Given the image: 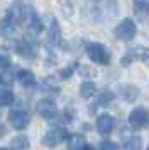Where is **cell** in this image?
<instances>
[{"instance_id": "obj_27", "label": "cell", "mask_w": 149, "mask_h": 150, "mask_svg": "<svg viewBox=\"0 0 149 150\" xmlns=\"http://www.w3.org/2000/svg\"><path fill=\"white\" fill-rule=\"evenodd\" d=\"M0 150H9V149H0Z\"/></svg>"}, {"instance_id": "obj_20", "label": "cell", "mask_w": 149, "mask_h": 150, "mask_svg": "<svg viewBox=\"0 0 149 150\" xmlns=\"http://www.w3.org/2000/svg\"><path fill=\"white\" fill-rule=\"evenodd\" d=\"M14 101V95L10 89H0V108L2 106H7Z\"/></svg>"}, {"instance_id": "obj_2", "label": "cell", "mask_w": 149, "mask_h": 150, "mask_svg": "<svg viewBox=\"0 0 149 150\" xmlns=\"http://www.w3.org/2000/svg\"><path fill=\"white\" fill-rule=\"evenodd\" d=\"M87 54H88V57L93 62H97V64H103V66L110 64V52H108L107 49H105V46L100 44V42H92V44H88Z\"/></svg>"}, {"instance_id": "obj_15", "label": "cell", "mask_w": 149, "mask_h": 150, "mask_svg": "<svg viewBox=\"0 0 149 150\" xmlns=\"http://www.w3.org/2000/svg\"><path fill=\"white\" fill-rule=\"evenodd\" d=\"M120 95L127 100V101H134L135 98L139 96V89L132 86V84H125V86H122L120 88Z\"/></svg>"}, {"instance_id": "obj_10", "label": "cell", "mask_w": 149, "mask_h": 150, "mask_svg": "<svg viewBox=\"0 0 149 150\" xmlns=\"http://www.w3.org/2000/svg\"><path fill=\"white\" fill-rule=\"evenodd\" d=\"M26 21H27V25L32 29V30H36V32H39L41 27H42V24H41V19L39 15H37V12L34 10L31 5H27V14H26Z\"/></svg>"}, {"instance_id": "obj_8", "label": "cell", "mask_w": 149, "mask_h": 150, "mask_svg": "<svg viewBox=\"0 0 149 150\" xmlns=\"http://www.w3.org/2000/svg\"><path fill=\"white\" fill-rule=\"evenodd\" d=\"M64 138H68V133L64 132L63 128H53L51 132H47L44 138H42V143L46 145V147H56V145H59Z\"/></svg>"}, {"instance_id": "obj_16", "label": "cell", "mask_w": 149, "mask_h": 150, "mask_svg": "<svg viewBox=\"0 0 149 150\" xmlns=\"http://www.w3.org/2000/svg\"><path fill=\"white\" fill-rule=\"evenodd\" d=\"M15 22L10 21L9 17L7 19H4V21L0 22V34L2 35H12L14 30H15V25H14Z\"/></svg>"}, {"instance_id": "obj_9", "label": "cell", "mask_w": 149, "mask_h": 150, "mask_svg": "<svg viewBox=\"0 0 149 150\" xmlns=\"http://www.w3.org/2000/svg\"><path fill=\"white\" fill-rule=\"evenodd\" d=\"M114 125H115V120L110 115H100L98 120H97V130H98V133L103 135V137H108L112 133Z\"/></svg>"}, {"instance_id": "obj_18", "label": "cell", "mask_w": 149, "mask_h": 150, "mask_svg": "<svg viewBox=\"0 0 149 150\" xmlns=\"http://www.w3.org/2000/svg\"><path fill=\"white\" fill-rule=\"evenodd\" d=\"M95 84L93 83H90V81H87V83H83L80 86V95H81V98H85V100H88V98H92V96L95 95Z\"/></svg>"}, {"instance_id": "obj_14", "label": "cell", "mask_w": 149, "mask_h": 150, "mask_svg": "<svg viewBox=\"0 0 149 150\" xmlns=\"http://www.w3.org/2000/svg\"><path fill=\"white\" fill-rule=\"evenodd\" d=\"M19 81L24 84V86H34L36 84V76H34L32 71L29 69H20L19 71Z\"/></svg>"}, {"instance_id": "obj_13", "label": "cell", "mask_w": 149, "mask_h": 150, "mask_svg": "<svg viewBox=\"0 0 149 150\" xmlns=\"http://www.w3.org/2000/svg\"><path fill=\"white\" fill-rule=\"evenodd\" d=\"M87 143H85V138L81 135H68V147H69V150H83V147H85Z\"/></svg>"}, {"instance_id": "obj_5", "label": "cell", "mask_w": 149, "mask_h": 150, "mask_svg": "<svg viewBox=\"0 0 149 150\" xmlns=\"http://www.w3.org/2000/svg\"><path fill=\"white\" fill-rule=\"evenodd\" d=\"M142 61L149 64V49L148 47H135V49H130L127 54L124 56L120 59V64L122 66H129L132 61Z\"/></svg>"}, {"instance_id": "obj_17", "label": "cell", "mask_w": 149, "mask_h": 150, "mask_svg": "<svg viewBox=\"0 0 149 150\" xmlns=\"http://www.w3.org/2000/svg\"><path fill=\"white\" fill-rule=\"evenodd\" d=\"M134 12L144 17L149 12V0H134Z\"/></svg>"}, {"instance_id": "obj_19", "label": "cell", "mask_w": 149, "mask_h": 150, "mask_svg": "<svg viewBox=\"0 0 149 150\" xmlns=\"http://www.w3.org/2000/svg\"><path fill=\"white\" fill-rule=\"evenodd\" d=\"M17 52L24 57H34V46L29 42H20L19 47H17Z\"/></svg>"}, {"instance_id": "obj_28", "label": "cell", "mask_w": 149, "mask_h": 150, "mask_svg": "<svg viewBox=\"0 0 149 150\" xmlns=\"http://www.w3.org/2000/svg\"><path fill=\"white\" fill-rule=\"evenodd\" d=\"M148 150H149V149H148Z\"/></svg>"}, {"instance_id": "obj_3", "label": "cell", "mask_w": 149, "mask_h": 150, "mask_svg": "<svg viewBox=\"0 0 149 150\" xmlns=\"http://www.w3.org/2000/svg\"><path fill=\"white\" fill-rule=\"evenodd\" d=\"M135 32H137V27H135V22L132 21V19H124L114 30L115 37L120 39V41H125V42L132 41Z\"/></svg>"}, {"instance_id": "obj_12", "label": "cell", "mask_w": 149, "mask_h": 150, "mask_svg": "<svg viewBox=\"0 0 149 150\" xmlns=\"http://www.w3.org/2000/svg\"><path fill=\"white\" fill-rule=\"evenodd\" d=\"M122 147H124V150H141L142 149L141 137H135V135L127 137V138L124 140V143H122Z\"/></svg>"}, {"instance_id": "obj_7", "label": "cell", "mask_w": 149, "mask_h": 150, "mask_svg": "<svg viewBox=\"0 0 149 150\" xmlns=\"http://www.w3.org/2000/svg\"><path fill=\"white\" fill-rule=\"evenodd\" d=\"M36 110H37V113L42 118H47V120H51V118H54V116L58 115V106H56L54 100H49V98L47 100H41L37 103Z\"/></svg>"}, {"instance_id": "obj_11", "label": "cell", "mask_w": 149, "mask_h": 150, "mask_svg": "<svg viewBox=\"0 0 149 150\" xmlns=\"http://www.w3.org/2000/svg\"><path fill=\"white\" fill-rule=\"evenodd\" d=\"M49 42L53 46H59L61 44V29H59V24L54 21H51V25H49Z\"/></svg>"}, {"instance_id": "obj_6", "label": "cell", "mask_w": 149, "mask_h": 150, "mask_svg": "<svg viewBox=\"0 0 149 150\" xmlns=\"http://www.w3.org/2000/svg\"><path fill=\"white\" fill-rule=\"evenodd\" d=\"M29 122H31V115L27 111H24V110H12L9 113V123L15 130L26 128L27 125H29Z\"/></svg>"}, {"instance_id": "obj_21", "label": "cell", "mask_w": 149, "mask_h": 150, "mask_svg": "<svg viewBox=\"0 0 149 150\" xmlns=\"http://www.w3.org/2000/svg\"><path fill=\"white\" fill-rule=\"evenodd\" d=\"M112 100H114V95H112L110 91H103V93L100 95V98H98V105L105 106V105H108Z\"/></svg>"}, {"instance_id": "obj_24", "label": "cell", "mask_w": 149, "mask_h": 150, "mask_svg": "<svg viewBox=\"0 0 149 150\" xmlns=\"http://www.w3.org/2000/svg\"><path fill=\"white\" fill-rule=\"evenodd\" d=\"M9 66H10V59L7 56L0 54V69H7Z\"/></svg>"}, {"instance_id": "obj_23", "label": "cell", "mask_w": 149, "mask_h": 150, "mask_svg": "<svg viewBox=\"0 0 149 150\" xmlns=\"http://www.w3.org/2000/svg\"><path fill=\"white\" fill-rule=\"evenodd\" d=\"M100 150H119V145L114 142H103L100 145Z\"/></svg>"}, {"instance_id": "obj_22", "label": "cell", "mask_w": 149, "mask_h": 150, "mask_svg": "<svg viewBox=\"0 0 149 150\" xmlns=\"http://www.w3.org/2000/svg\"><path fill=\"white\" fill-rule=\"evenodd\" d=\"M14 147H17L20 150H26L29 147V142H27L26 137H17V138H14Z\"/></svg>"}, {"instance_id": "obj_25", "label": "cell", "mask_w": 149, "mask_h": 150, "mask_svg": "<svg viewBox=\"0 0 149 150\" xmlns=\"http://www.w3.org/2000/svg\"><path fill=\"white\" fill-rule=\"evenodd\" d=\"M71 73H73V68H66L61 71V78H69L71 76Z\"/></svg>"}, {"instance_id": "obj_1", "label": "cell", "mask_w": 149, "mask_h": 150, "mask_svg": "<svg viewBox=\"0 0 149 150\" xmlns=\"http://www.w3.org/2000/svg\"><path fill=\"white\" fill-rule=\"evenodd\" d=\"M88 15L97 22H103L117 15V0H90Z\"/></svg>"}, {"instance_id": "obj_26", "label": "cell", "mask_w": 149, "mask_h": 150, "mask_svg": "<svg viewBox=\"0 0 149 150\" xmlns=\"http://www.w3.org/2000/svg\"><path fill=\"white\" fill-rule=\"evenodd\" d=\"M83 150H95V147H92V145H85Z\"/></svg>"}, {"instance_id": "obj_4", "label": "cell", "mask_w": 149, "mask_h": 150, "mask_svg": "<svg viewBox=\"0 0 149 150\" xmlns=\"http://www.w3.org/2000/svg\"><path fill=\"white\" fill-rule=\"evenodd\" d=\"M149 123V111L144 106H137L129 113V125L132 128H144Z\"/></svg>"}]
</instances>
